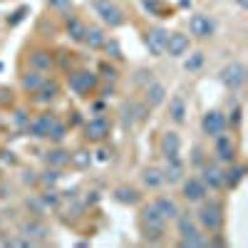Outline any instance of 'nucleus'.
Returning <instances> with one entry per match:
<instances>
[{"instance_id": "obj_43", "label": "nucleus", "mask_w": 248, "mask_h": 248, "mask_svg": "<svg viewBox=\"0 0 248 248\" xmlns=\"http://www.w3.org/2000/svg\"><path fill=\"white\" fill-rule=\"evenodd\" d=\"M152 79H154V72L152 70H137V75H134V82H137V85H141V87H147Z\"/></svg>"}, {"instance_id": "obj_15", "label": "nucleus", "mask_w": 248, "mask_h": 248, "mask_svg": "<svg viewBox=\"0 0 248 248\" xmlns=\"http://www.w3.org/2000/svg\"><path fill=\"white\" fill-rule=\"evenodd\" d=\"M181 147H184V141H181V134L176 129H167L159 139V154L164 156V161L181 156Z\"/></svg>"}, {"instance_id": "obj_3", "label": "nucleus", "mask_w": 248, "mask_h": 248, "mask_svg": "<svg viewBox=\"0 0 248 248\" xmlns=\"http://www.w3.org/2000/svg\"><path fill=\"white\" fill-rule=\"evenodd\" d=\"M196 206H199V209L194 211V218L201 226V231H206V233H221L223 231V221H226V216H223V201L206 196Z\"/></svg>"}, {"instance_id": "obj_11", "label": "nucleus", "mask_w": 248, "mask_h": 248, "mask_svg": "<svg viewBox=\"0 0 248 248\" xmlns=\"http://www.w3.org/2000/svg\"><path fill=\"white\" fill-rule=\"evenodd\" d=\"M199 179L203 181L206 189L214 191V194L216 191H226L223 189V167H221L218 161H209V159H206L201 167H199Z\"/></svg>"}, {"instance_id": "obj_52", "label": "nucleus", "mask_w": 248, "mask_h": 248, "mask_svg": "<svg viewBox=\"0 0 248 248\" xmlns=\"http://www.w3.org/2000/svg\"><path fill=\"white\" fill-rule=\"evenodd\" d=\"M3 221H5V216H3V214H0V229H3Z\"/></svg>"}, {"instance_id": "obj_34", "label": "nucleus", "mask_w": 248, "mask_h": 248, "mask_svg": "<svg viewBox=\"0 0 248 248\" xmlns=\"http://www.w3.org/2000/svg\"><path fill=\"white\" fill-rule=\"evenodd\" d=\"M62 179V169H55V167H45L43 171L37 174V184L43 189H50V186H57V181Z\"/></svg>"}, {"instance_id": "obj_27", "label": "nucleus", "mask_w": 248, "mask_h": 248, "mask_svg": "<svg viewBox=\"0 0 248 248\" xmlns=\"http://www.w3.org/2000/svg\"><path fill=\"white\" fill-rule=\"evenodd\" d=\"M139 179H141V186H144V189H149V191H159L161 186H167V184H164V174H161L159 167H144L141 174H139Z\"/></svg>"}, {"instance_id": "obj_6", "label": "nucleus", "mask_w": 248, "mask_h": 248, "mask_svg": "<svg viewBox=\"0 0 248 248\" xmlns=\"http://www.w3.org/2000/svg\"><path fill=\"white\" fill-rule=\"evenodd\" d=\"M90 5H92L94 15L107 28H122L124 23H127V15H124V10L114 3V0H92Z\"/></svg>"}, {"instance_id": "obj_16", "label": "nucleus", "mask_w": 248, "mask_h": 248, "mask_svg": "<svg viewBox=\"0 0 248 248\" xmlns=\"http://www.w3.org/2000/svg\"><path fill=\"white\" fill-rule=\"evenodd\" d=\"M167 40H169V30H164V28H149L147 32H144V45H147L149 55H154V57L164 55Z\"/></svg>"}, {"instance_id": "obj_26", "label": "nucleus", "mask_w": 248, "mask_h": 248, "mask_svg": "<svg viewBox=\"0 0 248 248\" xmlns=\"http://www.w3.org/2000/svg\"><path fill=\"white\" fill-rule=\"evenodd\" d=\"M186 114H189V105H186L184 94H174L169 99V119L176 127H181V124H186Z\"/></svg>"}, {"instance_id": "obj_2", "label": "nucleus", "mask_w": 248, "mask_h": 248, "mask_svg": "<svg viewBox=\"0 0 248 248\" xmlns=\"http://www.w3.org/2000/svg\"><path fill=\"white\" fill-rule=\"evenodd\" d=\"M174 223H176L181 248H206L209 246V233L201 231V226L194 218V211H179Z\"/></svg>"}, {"instance_id": "obj_25", "label": "nucleus", "mask_w": 248, "mask_h": 248, "mask_svg": "<svg viewBox=\"0 0 248 248\" xmlns=\"http://www.w3.org/2000/svg\"><path fill=\"white\" fill-rule=\"evenodd\" d=\"M45 79H47V75H45V72L28 67L23 75H20V90H23L25 94H32V92H37V90H40V85H43Z\"/></svg>"}, {"instance_id": "obj_37", "label": "nucleus", "mask_w": 248, "mask_h": 248, "mask_svg": "<svg viewBox=\"0 0 248 248\" xmlns=\"http://www.w3.org/2000/svg\"><path fill=\"white\" fill-rule=\"evenodd\" d=\"M40 196H43V201H45V206H47L50 211L62 206V196H60V191L55 189V186H50V189H43V191H40Z\"/></svg>"}, {"instance_id": "obj_53", "label": "nucleus", "mask_w": 248, "mask_h": 248, "mask_svg": "<svg viewBox=\"0 0 248 248\" xmlns=\"http://www.w3.org/2000/svg\"><path fill=\"white\" fill-rule=\"evenodd\" d=\"M5 243V238H3V233H0V246H3Z\"/></svg>"}, {"instance_id": "obj_7", "label": "nucleus", "mask_w": 248, "mask_h": 248, "mask_svg": "<svg viewBox=\"0 0 248 248\" xmlns=\"http://www.w3.org/2000/svg\"><path fill=\"white\" fill-rule=\"evenodd\" d=\"M17 233H23L25 238H30L35 246L40 243H47L50 241V226L45 223V218H37V216H25L23 221L17 223Z\"/></svg>"}, {"instance_id": "obj_18", "label": "nucleus", "mask_w": 248, "mask_h": 248, "mask_svg": "<svg viewBox=\"0 0 248 248\" xmlns=\"http://www.w3.org/2000/svg\"><path fill=\"white\" fill-rule=\"evenodd\" d=\"M191 52V37L186 32H169V40H167V50L164 55L169 57H184Z\"/></svg>"}, {"instance_id": "obj_32", "label": "nucleus", "mask_w": 248, "mask_h": 248, "mask_svg": "<svg viewBox=\"0 0 248 248\" xmlns=\"http://www.w3.org/2000/svg\"><path fill=\"white\" fill-rule=\"evenodd\" d=\"M67 137H70V124H67V122H62V119L57 117L55 124L50 127V134H47L45 141H50V144H65Z\"/></svg>"}, {"instance_id": "obj_40", "label": "nucleus", "mask_w": 248, "mask_h": 248, "mask_svg": "<svg viewBox=\"0 0 248 248\" xmlns=\"http://www.w3.org/2000/svg\"><path fill=\"white\" fill-rule=\"evenodd\" d=\"M15 90L8 85H0V109H13L15 107Z\"/></svg>"}, {"instance_id": "obj_12", "label": "nucleus", "mask_w": 248, "mask_h": 248, "mask_svg": "<svg viewBox=\"0 0 248 248\" xmlns=\"http://www.w3.org/2000/svg\"><path fill=\"white\" fill-rule=\"evenodd\" d=\"M55 119H57V114L55 112H40V114H35L30 122H28V127H25V134L30 137V139H37V141H45L47 139V134H50V127L55 124Z\"/></svg>"}, {"instance_id": "obj_35", "label": "nucleus", "mask_w": 248, "mask_h": 248, "mask_svg": "<svg viewBox=\"0 0 248 248\" xmlns=\"http://www.w3.org/2000/svg\"><path fill=\"white\" fill-rule=\"evenodd\" d=\"M92 164V152L90 149H77V152H70V167L75 169H90Z\"/></svg>"}, {"instance_id": "obj_8", "label": "nucleus", "mask_w": 248, "mask_h": 248, "mask_svg": "<svg viewBox=\"0 0 248 248\" xmlns=\"http://www.w3.org/2000/svg\"><path fill=\"white\" fill-rule=\"evenodd\" d=\"M214 159L221 167H229V164L238 161V144H236L233 134L223 132V134L214 137Z\"/></svg>"}, {"instance_id": "obj_50", "label": "nucleus", "mask_w": 248, "mask_h": 248, "mask_svg": "<svg viewBox=\"0 0 248 248\" xmlns=\"http://www.w3.org/2000/svg\"><path fill=\"white\" fill-rule=\"evenodd\" d=\"M92 114H107V109H105V102H102V99H97L94 105H92Z\"/></svg>"}, {"instance_id": "obj_38", "label": "nucleus", "mask_w": 248, "mask_h": 248, "mask_svg": "<svg viewBox=\"0 0 248 248\" xmlns=\"http://www.w3.org/2000/svg\"><path fill=\"white\" fill-rule=\"evenodd\" d=\"M102 50L107 52V60H114V62H119V60L124 57L119 40H114V37H107V40H105V45H102Z\"/></svg>"}, {"instance_id": "obj_47", "label": "nucleus", "mask_w": 248, "mask_h": 248, "mask_svg": "<svg viewBox=\"0 0 248 248\" xmlns=\"http://www.w3.org/2000/svg\"><path fill=\"white\" fill-rule=\"evenodd\" d=\"M20 179H23V184H25V186H37V171L25 169L23 174H20Z\"/></svg>"}, {"instance_id": "obj_29", "label": "nucleus", "mask_w": 248, "mask_h": 248, "mask_svg": "<svg viewBox=\"0 0 248 248\" xmlns=\"http://www.w3.org/2000/svg\"><path fill=\"white\" fill-rule=\"evenodd\" d=\"M154 206L161 211V216L167 218V221H174L176 214L181 211V209H179V203H176V199H171V196H167V194L156 196V199H154Z\"/></svg>"}, {"instance_id": "obj_28", "label": "nucleus", "mask_w": 248, "mask_h": 248, "mask_svg": "<svg viewBox=\"0 0 248 248\" xmlns=\"http://www.w3.org/2000/svg\"><path fill=\"white\" fill-rule=\"evenodd\" d=\"M65 32H67V37L72 40V43L82 45V40H85V32H87L85 20L77 17V15H67V17H65Z\"/></svg>"}, {"instance_id": "obj_19", "label": "nucleus", "mask_w": 248, "mask_h": 248, "mask_svg": "<svg viewBox=\"0 0 248 248\" xmlns=\"http://www.w3.org/2000/svg\"><path fill=\"white\" fill-rule=\"evenodd\" d=\"M60 97V82L57 79H52V77H47L43 85H40V90L37 92H32V102L35 105H40V107H47V105H52V102Z\"/></svg>"}, {"instance_id": "obj_39", "label": "nucleus", "mask_w": 248, "mask_h": 248, "mask_svg": "<svg viewBox=\"0 0 248 248\" xmlns=\"http://www.w3.org/2000/svg\"><path fill=\"white\" fill-rule=\"evenodd\" d=\"M203 62H206V55H203L201 50H196V52H191L189 57H186L184 70H186V72H196V70H201V67H203Z\"/></svg>"}, {"instance_id": "obj_48", "label": "nucleus", "mask_w": 248, "mask_h": 248, "mask_svg": "<svg viewBox=\"0 0 248 248\" xmlns=\"http://www.w3.org/2000/svg\"><path fill=\"white\" fill-rule=\"evenodd\" d=\"M47 3H50L55 10H62V13H70V8H72L70 0H47Z\"/></svg>"}, {"instance_id": "obj_49", "label": "nucleus", "mask_w": 248, "mask_h": 248, "mask_svg": "<svg viewBox=\"0 0 248 248\" xmlns=\"http://www.w3.org/2000/svg\"><path fill=\"white\" fill-rule=\"evenodd\" d=\"M144 8H147V10H152V13H154V15H159V13H161V8H164V5H161V3H159V0H144Z\"/></svg>"}, {"instance_id": "obj_4", "label": "nucleus", "mask_w": 248, "mask_h": 248, "mask_svg": "<svg viewBox=\"0 0 248 248\" xmlns=\"http://www.w3.org/2000/svg\"><path fill=\"white\" fill-rule=\"evenodd\" d=\"M67 90L79 99H90L99 90V77L94 70H70L67 72Z\"/></svg>"}, {"instance_id": "obj_46", "label": "nucleus", "mask_w": 248, "mask_h": 248, "mask_svg": "<svg viewBox=\"0 0 248 248\" xmlns=\"http://www.w3.org/2000/svg\"><path fill=\"white\" fill-rule=\"evenodd\" d=\"M0 161L10 164V167H17V156H15V152H10V149H0Z\"/></svg>"}, {"instance_id": "obj_1", "label": "nucleus", "mask_w": 248, "mask_h": 248, "mask_svg": "<svg viewBox=\"0 0 248 248\" xmlns=\"http://www.w3.org/2000/svg\"><path fill=\"white\" fill-rule=\"evenodd\" d=\"M167 223L169 221L161 216V211L154 206V201L139 206L137 226H139V233H141L144 243H161L164 238H167Z\"/></svg>"}, {"instance_id": "obj_24", "label": "nucleus", "mask_w": 248, "mask_h": 248, "mask_svg": "<svg viewBox=\"0 0 248 248\" xmlns=\"http://www.w3.org/2000/svg\"><path fill=\"white\" fill-rule=\"evenodd\" d=\"M45 167H55V169L70 167V152L62 144H50V149L45 152Z\"/></svg>"}, {"instance_id": "obj_20", "label": "nucleus", "mask_w": 248, "mask_h": 248, "mask_svg": "<svg viewBox=\"0 0 248 248\" xmlns=\"http://www.w3.org/2000/svg\"><path fill=\"white\" fill-rule=\"evenodd\" d=\"M164 102H167V87L161 85V82L152 79L147 87H144V105H147L149 109H156L161 107Z\"/></svg>"}, {"instance_id": "obj_5", "label": "nucleus", "mask_w": 248, "mask_h": 248, "mask_svg": "<svg viewBox=\"0 0 248 248\" xmlns=\"http://www.w3.org/2000/svg\"><path fill=\"white\" fill-rule=\"evenodd\" d=\"M82 132H85V141L105 144L112 137V119L107 114H92L85 124H82Z\"/></svg>"}, {"instance_id": "obj_10", "label": "nucleus", "mask_w": 248, "mask_h": 248, "mask_svg": "<svg viewBox=\"0 0 248 248\" xmlns=\"http://www.w3.org/2000/svg\"><path fill=\"white\" fill-rule=\"evenodd\" d=\"M223 132H229V119H226V112L221 109H206L203 117H201V134L203 137H218Z\"/></svg>"}, {"instance_id": "obj_42", "label": "nucleus", "mask_w": 248, "mask_h": 248, "mask_svg": "<svg viewBox=\"0 0 248 248\" xmlns=\"http://www.w3.org/2000/svg\"><path fill=\"white\" fill-rule=\"evenodd\" d=\"M229 129H241V122H243V107L241 105H236L231 112H229Z\"/></svg>"}, {"instance_id": "obj_17", "label": "nucleus", "mask_w": 248, "mask_h": 248, "mask_svg": "<svg viewBox=\"0 0 248 248\" xmlns=\"http://www.w3.org/2000/svg\"><path fill=\"white\" fill-rule=\"evenodd\" d=\"M55 65H57V60H55L52 50H47V47H35V50H30V55H28V67H32V70L52 72Z\"/></svg>"}, {"instance_id": "obj_45", "label": "nucleus", "mask_w": 248, "mask_h": 248, "mask_svg": "<svg viewBox=\"0 0 248 248\" xmlns=\"http://www.w3.org/2000/svg\"><path fill=\"white\" fill-rule=\"evenodd\" d=\"M30 13V8H17L15 13H13V17L8 20V23H10V28H15L17 23H23V20H25V15Z\"/></svg>"}, {"instance_id": "obj_36", "label": "nucleus", "mask_w": 248, "mask_h": 248, "mask_svg": "<svg viewBox=\"0 0 248 248\" xmlns=\"http://www.w3.org/2000/svg\"><path fill=\"white\" fill-rule=\"evenodd\" d=\"M97 77H99V82L105 79V82H112V85H117V79H119V70L112 65V62H102L99 70H97Z\"/></svg>"}, {"instance_id": "obj_30", "label": "nucleus", "mask_w": 248, "mask_h": 248, "mask_svg": "<svg viewBox=\"0 0 248 248\" xmlns=\"http://www.w3.org/2000/svg\"><path fill=\"white\" fill-rule=\"evenodd\" d=\"M25 211H28V216L45 218L50 209L45 206V201H43V196H40V194H30V196H25Z\"/></svg>"}, {"instance_id": "obj_23", "label": "nucleus", "mask_w": 248, "mask_h": 248, "mask_svg": "<svg viewBox=\"0 0 248 248\" xmlns=\"http://www.w3.org/2000/svg\"><path fill=\"white\" fill-rule=\"evenodd\" d=\"M112 199H114L117 203H122V206H139L144 196H141V191L137 189V186L122 184V186H117V189H114Z\"/></svg>"}, {"instance_id": "obj_33", "label": "nucleus", "mask_w": 248, "mask_h": 248, "mask_svg": "<svg viewBox=\"0 0 248 248\" xmlns=\"http://www.w3.org/2000/svg\"><path fill=\"white\" fill-rule=\"evenodd\" d=\"M119 119L124 129H132L137 124V112H134V99H124L119 105Z\"/></svg>"}, {"instance_id": "obj_9", "label": "nucleus", "mask_w": 248, "mask_h": 248, "mask_svg": "<svg viewBox=\"0 0 248 248\" xmlns=\"http://www.w3.org/2000/svg\"><path fill=\"white\" fill-rule=\"evenodd\" d=\"M218 79H221V85L229 92H238V90H243L246 79H248V70H246L243 62L233 60V62H229V65L218 72Z\"/></svg>"}, {"instance_id": "obj_14", "label": "nucleus", "mask_w": 248, "mask_h": 248, "mask_svg": "<svg viewBox=\"0 0 248 248\" xmlns=\"http://www.w3.org/2000/svg\"><path fill=\"white\" fill-rule=\"evenodd\" d=\"M211 191L203 186V181L199 179V176H189V179H181V199L186 201V203H199V201H203L206 196H209Z\"/></svg>"}, {"instance_id": "obj_31", "label": "nucleus", "mask_w": 248, "mask_h": 248, "mask_svg": "<svg viewBox=\"0 0 248 248\" xmlns=\"http://www.w3.org/2000/svg\"><path fill=\"white\" fill-rule=\"evenodd\" d=\"M105 30L97 28V25H87V32H85V40H82V45H87L90 50H102V45H105Z\"/></svg>"}, {"instance_id": "obj_54", "label": "nucleus", "mask_w": 248, "mask_h": 248, "mask_svg": "<svg viewBox=\"0 0 248 248\" xmlns=\"http://www.w3.org/2000/svg\"><path fill=\"white\" fill-rule=\"evenodd\" d=\"M0 174H3V161H0Z\"/></svg>"}, {"instance_id": "obj_44", "label": "nucleus", "mask_w": 248, "mask_h": 248, "mask_svg": "<svg viewBox=\"0 0 248 248\" xmlns=\"http://www.w3.org/2000/svg\"><path fill=\"white\" fill-rule=\"evenodd\" d=\"M206 161V154H203V147H201V144H194V149H191V164H194V167L199 169L201 167V164Z\"/></svg>"}, {"instance_id": "obj_41", "label": "nucleus", "mask_w": 248, "mask_h": 248, "mask_svg": "<svg viewBox=\"0 0 248 248\" xmlns=\"http://www.w3.org/2000/svg\"><path fill=\"white\" fill-rule=\"evenodd\" d=\"M10 119H13V127H15L17 132H25L28 122H30V114H28L25 109H15V112L10 114Z\"/></svg>"}, {"instance_id": "obj_13", "label": "nucleus", "mask_w": 248, "mask_h": 248, "mask_svg": "<svg viewBox=\"0 0 248 248\" xmlns=\"http://www.w3.org/2000/svg\"><path fill=\"white\" fill-rule=\"evenodd\" d=\"M189 32L196 40H211L216 35V23L214 17H209L206 13H194L189 17Z\"/></svg>"}, {"instance_id": "obj_21", "label": "nucleus", "mask_w": 248, "mask_h": 248, "mask_svg": "<svg viewBox=\"0 0 248 248\" xmlns=\"http://www.w3.org/2000/svg\"><path fill=\"white\" fill-rule=\"evenodd\" d=\"M243 179H246V167L243 164H238V161L229 164V167L223 169V189L226 191H236L238 186L243 184Z\"/></svg>"}, {"instance_id": "obj_51", "label": "nucleus", "mask_w": 248, "mask_h": 248, "mask_svg": "<svg viewBox=\"0 0 248 248\" xmlns=\"http://www.w3.org/2000/svg\"><path fill=\"white\" fill-rule=\"evenodd\" d=\"M97 159H99V161H107V159H109V154H107V152H105V149H102V152H99V156H97Z\"/></svg>"}, {"instance_id": "obj_22", "label": "nucleus", "mask_w": 248, "mask_h": 248, "mask_svg": "<svg viewBox=\"0 0 248 248\" xmlns=\"http://www.w3.org/2000/svg\"><path fill=\"white\" fill-rule=\"evenodd\" d=\"M161 174H164V184H169V186H171V184H181V179L186 176V164H184V159H181V156L167 159Z\"/></svg>"}]
</instances>
